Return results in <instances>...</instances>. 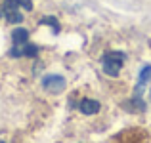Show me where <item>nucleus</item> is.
Here are the masks:
<instances>
[{
    "mask_svg": "<svg viewBox=\"0 0 151 143\" xmlns=\"http://www.w3.org/2000/svg\"><path fill=\"white\" fill-rule=\"evenodd\" d=\"M124 59L126 55L122 51H107L101 59V65H103V73L107 77H119L122 65H124Z\"/></svg>",
    "mask_w": 151,
    "mask_h": 143,
    "instance_id": "f257e3e1",
    "label": "nucleus"
},
{
    "mask_svg": "<svg viewBox=\"0 0 151 143\" xmlns=\"http://www.w3.org/2000/svg\"><path fill=\"white\" fill-rule=\"evenodd\" d=\"M2 14H4V17H6V21L12 23V25L23 21V15H21V11H19V4L15 2V0H4Z\"/></svg>",
    "mask_w": 151,
    "mask_h": 143,
    "instance_id": "f03ea898",
    "label": "nucleus"
},
{
    "mask_svg": "<svg viewBox=\"0 0 151 143\" xmlns=\"http://www.w3.org/2000/svg\"><path fill=\"white\" fill-rule=\"evenodd\" d=\"M42 86L52 94H59L65 88V78L59 77V74H46V77L42 78Z\"/></svg>",
    "mask_w": 151,
    "mask_h": 143,
    "instance_id": "7ed1b4c3",
    "label": "nucleus"
},
{
    "mask_svg": "<svg viewBox=\"0 0 151 143\" xmlns=\"http://www.w3.org/2000/svg\"><path fill=\"white\" fill-rule=\"evenodd\" d=\"M78 109H81L82 114H96L100 113V103L96 99H82L78 103Z\"/></svg>",
    "mask_w": 151,
    "mask_h": 143,
    "instance_id": "20e7f679",
    "label": "nucleus"
},
{
    "mask_svg": "<svg viewBox=\"0 0 151 143\" xmlns=\"http://www.w3.org/2000/svg\"><path fill=\"white\" fill-rule=\"evenodd\" d=\"M144 132H138V130H126V132H121V136H117L115 143H140V136Z\"/></svg>",
    "mask_w": 151,
    "mask_h": 143,
    "instance_id": "39448f33",
    "label": "nucleus"
},
{
    "mask_svg": "<svg viewBox=\"0 0 151 143\" xmlns=\"http://www.w3.org/2000/svg\"><path fill=\"white\" fill-rule=\"evenodd\" d=\"M12 40H14V44H27V42H29V31L17 27V29L12 33Z\"/></svg>",
    "mask_w": 151,
    "mask_h": 143,
    "instance_id": "423d86ee",
    "label": "nucleus"
},
{
    "mask_svg": "<svg viewBox=\"0 0 151 143\" xmlns=\"http://www.w3.org/2000/svg\"><path fill=\"white\" fill-rule=\"evenodd\" d=\"M149 80H151V65H145L144 69L140 71V77H138V84H140V86H145Z\"/></svg>",
    "mask_w": 151,
    "mask_h": 143,
    "instance_id": "0eeeda50",
    "label": "nucleus"
},
{
    "mask_svg": "<svg viewBox=\"0 0 151 143\" xmlns=\"http://www.w3.org/2000/svg\"><path fill=\"white\" fill-rule=\"evenodd\" d=\"M37 54H38V48L35 46V44H21V55H25V57H37Z\"/></svg>",
    "mask_w": 151,
    "mask_h": 143,
    "instance_id": "6e6552de",
    "label": "nucleus"
},
{
    "mask_svg": "<svg viewBox=\"0 0 151 143\" xmlns=\"http://www.w3.org/2000/svg\"><path fill=\"white\" fill-rule=\"evenodd\" d=\"M40 23H42V25H52L54 33H59V23H58L55 17H44V19H40Z\"/></svg>",
    "mask_w": 151,
    "mask_h": 143,
    "instance_id": "1a4fd4ad",
    "label": "nucleus"
},
{
    "mask_svg": "<svg viewBox=\"0 0 151 143\" xmlns=\"http://www.w3.org/2000/svg\"><path fill=\"white\" fill-rule=\"evenodd\" d=\"M15 2H17L19 6L23 8V10H27V11L33 10V2H31V0H15Z\"/></svg>",
    "mask_w": 151,
    "mask_h": 143,
    "instance_id": "9d476101",
    "label": "nucleus"
},
{
    "mask_svg": "<svg viewBox=\"0 0 151 143\" xmlns=\"http://www.w3.org/2000/svg\"><path fill=\"white\" fill-rule=\"evenodd\" d=\"M0 15H2V8H0Z\"/></svg>",
    "mask_w": 151,
    "mask_h": 143,
    "instance_id": "9b49d317",
    "label": "nucleus"
}]
</instances>
